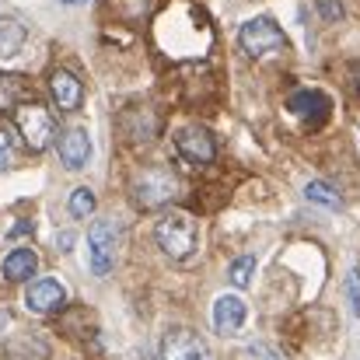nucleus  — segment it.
I'll use <instances>...</instances> for the list:
<instances>
[{"label": "nucleus", "mask_w": 360, "mask_h": 360, "mask_svg": "<svg viewBox=\"0 0 360 360\" xmlns=\"http://www.w3.org/2000/svg\"><path fill=\"white\" fill-rule=\"evenodd\" d=\"M154 241L158 248L168 255V259H189L196 252V241H200V231H196V221L189 214H165L154 228Z\"/></svg>", "instance_id": "1"}, {"label": "nucleus", "mask_w": 360, "mask_h": 360, "mask_svg": "<svg viewBox=\"0 0 360 360\" xmlns=\"http://www.w3.org/2000/svg\"><path fill=\"white\" fill-rule=\"evenodd\" d=\"M129 196L140 210H158V207H168L175 196H179V179L175 172L168 168H143L133 186H129Z\"/></svg>", "instance_id": "2"}, {"label": "nucleus", "mask_w": 360, "mask_h": 360, "mask_svg": "<svg viewBox=\"0 0 360 360\" xmlns=\"http://www.w3.org/2000/svg\"><path fill=\"white\" fill-rule=\"evenodd\" d=\"M238 46L245 49V56H252V60H266L269 53H276V49L283 46V28H280L273 18L259 14V18H252V21L241 25Z\"/></svg>", "instance_id": "3"}, {"label": "nucleus", "mask_w": 360, "mask_h": 360, "mask_svg": "<svg viewBox=\"0 0 360 360\" xmlns=\"http://www.w3.org/2000/svg\"><path fill=\"white\" fill-rule=\"evenodd\" d=\"M14 120H18V129H21V136H25V143H28L32 150H46V147L53 143L56 120H53V112H49L46 105L25 102V105L14 109Z\"/></svg>", "instance_id": "4"}, {"label": "nucleus", "mask_w": 360, "mask_h": 360, "mask_svg": "<svg viewBox=\"0 0 360 360\" xmlns=\"http://www.w3.org/2000/svg\"><path fill=\"white\" fill-rule=\"evenodd\" d=\"M116 248H120V228L112 221H95L88 228V262H91V273L95 276L112 273Z\"/></svg>", "instance_id": "5"}, {"label": "nucleus", "mask_w": 360, "mask_h": 360, "mask_svg": "<svg viewBox=\"0 0 360 360\" xmlns=\"http://www.w3.org/2000/svg\"><path fill=\"white\" fill-rule=\"evenodd\" d=\"M158 354H161V360H214L207 340L193 329H182V326H175L161 336Z\"/></svg>", "instance_id": "6"}, {"label": "nucleus", "mask_w": 360, "mask_h": 360, "mask_svg": "<svg viewBox=\"0 0 360 360\" xmlns=\"http://www.w3.org/2000/svg\"><path fill=\"white\" fill-rule=\"evenodd\" d=\"M175 147L193 165H210L217 158V140H214V133L207 126H182L175 133Z\"/></svg>", "instance_id": "7"}, {"label": "nucleus", "mask_w": 360, "mask_h": 360, "mask_svg": "<svg viewBox=\"0 0 360 360\" xmlns=\"http://www.w3.org/2000/svg\"><path fill=\"white\" fill-rule=\"evenodd\" d=\"M25 304L35 315H53V311H60L67 304V287L60 280H53V276H42V280H35L25 290Z\"/></svg>", "instance_id": "8"}, {"label": "nucleus", "mask_w": 360, "mask_h": 360, "mask_svg": "<svg viewBox=\"0 0 360 360\" xmlns=\"http://www.w3.org/2000/svg\"><path fill=\"white\" fill-rule=\"evenodd\" d=\"M287 112H294L297 120L319 126V122L329 120L333 102H329L322 91H315V88H301V91H290V95H287Z\"/></svg>", "instance_id": "9"}, {"label": "nucleus", "mask_w": 360, "mask_h": 360, "mask_svg": "<svg viewBox=\"0 0 360 360\" xmlns=\"http://www.w3.org/2000/svg\"><path fill=\"white\" fill-rule=\"evenodd\" d=\"M49 95H53V102H56L60 112H77L81 102H84V84H81L70 70L56 67V70L49 74Z\"/></svg>", "instance_id": "10"}, {"label": "nucleus", "mask_w": 360, "mask_h": 360, "mask_svg": "<svg viewBox=\"0 0 360 360\" xmlns=\"http://www.w3.org/2000/svg\"><path fill=\"white\" fill-rule=\"evenodd\" d=\"M245 319H248V308H245V301L238 294H221L214 301V329H217V336H235L245 326Z\"/></svg>", "instance_id": "11"}, {"label": "nucleus", "mask_w": 360, "mask_h": 360, "mask_svg": "<svg viewBox=\"0 0 360 360\" xmlns=\"http://www.w3.org/2000/svg\"><path fill=\"white\" fill-rule=\"evenodd\" d=\"M60 161L70 168V172H77V168H84L88 165V158H91V136L81 129V126H70L63 136H60Z\"/></svg>", "instance_id": "12"}, {"label": "nucleus", "mask_w": 360, "mask_h": 360, "mask_svg": "<svg viewBox=\"0 0 360 360\" xmlns=\"http://www.w3.org/2000/svg\"><path fill=\"white\" fill-rule=\"evenodd\" d=\"M35 269H39L35 248H11V252L0 259V276H4L7 283H25V280L35 276Z\"/></svg>", "instance_id": "13"}, {"label": "nucleus", "mask_w": 360, "mask_h": 360, "mask_svg": "<svg viewBox=\"0 0 360 360\" xmlns=\"http://www.w3.org/2000/svg\"><path fill=\"white\" fill-rule=\"evenodd\" d=\"M25 42H28L25 25H21L18 18H4V21H0V60L18 56V53L25 49Z\"/></svg>", "instance_id": "14"}, {"label": "nucleus", "mask_w": 360, "mask_h": 360, "mask_svg": "<svg viewBox=\"0 0 360 360\" xmlns=\"http://www.w3.org/2000/svg\"><path fill=\"white\" fill-rule=\"evenodd\" d=\"M304 196H308L311 203H319V207L343 210V196H340L333 186H326V182H308V186H304Z\"/></svg>", "instance_id": "15"}, {"label": "nucleus", "mask_w": 360, "mask_h": 360, "mask_svg": "<svg viewBox=\"0 0 360 360\" xmlns=\"http://www.w3.org/2000/svg\"><path fill=\"white\" fill-rule=\"evenodd\" d=\"M67 210H70V217H77V221L91 217V214H95V193H91V189H84V186H81V189H74V193H70V207H67Z\"/></svg>", "instance_id": "16"}, {"label": "nucleus", "mask_w": 360, "mask_h": 360, "mask_svg": "<svg viewBox=\"0 0 360 360\" xmlns=\"http://www.w3.org/2000/svg\"><path fill=\"white\" fill-rule=\"evenodd\" d=\"M21 88H25V81H21V77H14V74H0V112H7V109H14V105H18Z\"/></svg>", "instance_id": "17"}, {"label": "nucleus", "mask_w": 360, "mask_h": 360, "mask_svg": "<svg viewBox=\"0 0 360 360\" xmlns=\"http://www.w3.org/2000/svg\"><path fill=\"white\" fill-rule=\"evenodd\" d=\"M252 273H255V255H238L235 262H231V283L235 287H248V280H252Z\"/></svg>", "instance_id": "18"}, {"label": "nucleus", "mask_w": 360, "mask_h": 360, "mask_svg": "<svg viewBox=\"0 0 360 360\" xmlns=\"http://www.w3.org/2000/svg\"><path fill=\"white\" fill-rule=\"evenodd\" d=\"M347 297H350V308L360 315V266L347 273Z\"/></svg>", "instance_id": "19"}, {"label": "nucleus", "mask_w": 360, "mask_h": 360, "mask_svg": "<svg viewBox=\"0 0 360 360\" xmlns=\"http://www.w3.org/2000/svg\"><path fill=\"white\" fill-rule=\"evenodd\" d=\"M315 7H319V18H326V21H340L347 14L340 0H315Z\"/></svg>", "instance_id": "20"}, {"label": "nucleus", "mask_w": 360, "mask_h": 360, "mask_svg": "<svg viewBox=\"0 0 360 360\" xmlns=\"http://www.w3.org/2000/svg\"><path fill=\"white\" fill-rule=\"evenodd\" d=\"M347 84H350V91H354V95H360V60L350 63V70H347Z\"/></svg>", "instance_id": "21"}, {"label": "nucleus", "mask_w": 360, "mask_h": 360, "mask_svg": "<svg viewBox=\"0 0 360 360\" xmlns=\"http://www.w3.org/2000/svg\"><path fill=\"white\" fill-rule=\"evenodd\" d=\"M7 158H11V133L0 129V168L7 165Z\"/></svg>", "instance_id": "22"}, {"label": "nucleus", "mask_w": 360, "mask_h": 360, "mask_svg": "<svg viewBox=\"0 0 360 360\" xmlns=\"http://www.w3.org/2000/svg\"><path fill=\"white\" fill-rule=\"evenodd\" d=\"M259 354H262V360H283L280 354H273V350H266V347H259Z\"/></svg>", "instance_id": "23"}, {"label": "nucleus", "mask_w": 360, "mask_h": 360, "mask_svg": "<svg viewBox=\"0 0 360 360\" xmlns=\"http://www.w3.org/2000/svg\"><path fill=\"white\" fill-rule=\"evenodd\" d=\"M60 4H67V7H77V4H84V0H60Z\"/></svg>", "instance_id": "24"}]
</instances>
